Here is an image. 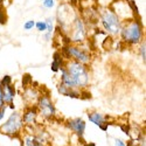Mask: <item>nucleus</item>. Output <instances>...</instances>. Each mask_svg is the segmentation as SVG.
<instances>
[{"label":"nucleus","mask_w":146,"mask_h":146,"mask_svg":"<svg viewBox=\"0 0 146 146\" xmlns=\"http://www.w3.org/2000/svg\"><path fill=\"white\" fill-rule=\"evenodd\" d=\"M35 106L39 116L44 120H53L56 117V109L49 94H41Z\"/></svg>","instance_id":"nucleus-8"},{"label":"nucleus","mask_w":146,"mask_h":146,"mask_svg":"<svg viewBox=\"0 0 146 146\" xmlns=\"http://www.w3.org/2000/svg\"><path fill=\"white\" fill-rule=\"evenodd\" d=\"M64 68L75 83L76 89L87 90L91 82V72L88 66L82 64L74 60H66Z\"/></svg>","instance_id":"nucleus-2"},{"label":"nucleus","mask_w":146,"mask_h":146,"mask_svg":"<svg viewBox=\"0 0 146 146\" xmlns=\"http://www.w3.org/2000/svg\"><path fill=\"white\" fill-rule=\"evenodd\" d=\"M78 15L77 11L72 7L70 4H61L57 7V22L58 26L61 27V31H62L64 34L68 33L72 21L75 20V18Z\"/></svg>","instance_id":"nucleus-7"},{"label":"nucleus","mask_w":146,"mask_h":146,"mask_svg":"<svg viewBox=\"0 0 146 146\" xmlns=\"http://www.w3.org/2000/svg\"><path fill=\"white\" fill-rule=\"evenodd\" d=\"M110 8L118 15L121 21H126L132 18H135V14L132 12L131 5L129 0H115Z\"/></svg>","instance_id":"nucleus-9"},{"label":"nucleus","mask_w":146,"mask_h":146,"mask_svg":"<svg viewBox=\"0 0 146 146\" xmlns=\"http://www.w3.org/2000/svg\"><path fill=\"white\" fill-rule=\"evenodd\" d=\"M23 31H26V32H29L32 29L35 28V21L34 20H27L25 23H23V26H22Z\"/></svg>","instance_id":"nucleus-21"},{"label":"nucleus","mask_w":146,"mask_h":146,"mask_svg":"<svg viewBox=\"0 0 146 146\" xmlns=\"http://www.w3.org/2000/svg\"><path fill=\"white\" fill-rule=\"evenodd\" d=\"M87 35H88L87 23L82 17L77 15L75 20L72 21L71 26L67 33L68 41L69 43H75V44L84 43L87 40Z\"/></svg>","instance_id":"nucleus-5"},{"label":"nucleus","mask_w":146,"mask_h":146,"mask_svg":"<svg viewBox=\"0 0 146 146\" xmlns=\"http://www.w3.org/2000/svg\"><path fill=\"white\" fill-rule=\"evenodd\" d=\"M69 90H70V89H68L67 87H64L61 82H58V83H57V91H58V94H60V95H62V96H67V94H68V91H69Z\"/></svg>","instance_id":"nucleus-22"},{"label":"nucleus","mask_w":146,"mask_h":146,"mask_svg":"<svg viewBox=\"0 0 146 146\" xmlns=\"http://www.w3.org/2000/svg\"><path fill=\"white\" fill-rule=\"evenodd\" d=\"M21 116H22L23 125L26 127H35L38 125L39 112H38V109H36L35 105L27 106L25 109V111H23V113H21Z\"/></svg>","instance_id":"nucleus-10"},{"label":"nucleus","mask_w":146,"mask_h":146,"mask_svg":"<svg viewBox=\"0 0 146 146\" xmlns=\"http://www.w3.org/2000/svg\"><path fill=\"white\" fill-rule=\"evenodd\" d=\"M61 53H62L66 60H74L86 66H89L92 61V55L90 50L83 43H80V44L68 43L62 48Z\"/></svg>","instance_id":"nucleus-4"},{"label":"nucleus","mask_w":146,"mask_h":146,"mask_svg":"<svg viewBox=\"0 0 146 146\" xmlns=\"http://www.w3.org/2000/svg\"><path fill=\"white\" fill-rule=\"evenodd\" d=\"M0 89L3 92V100L5 105H7V108L14 109V98H15V88L13 86V83L9 84H0Z\"/></svg>","instance_id":"nucleus-12"},{"label":"nucleus","mask_w":146,"mask_h":146,"mask_svg":"<svg viewBox=\"0 0 146 146\" xmlns=\"http://www.w3.org/2000/svg\"><path fill=\"white\" fill-rule=\"evenodd\" d=\"M40 91L34 88V87H28L25 89V91H23V100H25L29 105L28 106H32V105H35L36 102H38L39 97H40Z\"/></svg>","instance_id":"nucleus-14"},{"label":"nucleus","mask_w":146,"mask_h":146,"mask_svg":"<svg viewBox=\"0 0 146 146\" xmlns=\"http://www.w3.org/2000/svg\"><path fill=\"white\" fill-rule=\"evenodd\" d=\"M130 1V5H131V8H132V12L135 14V18H140V12L138 9V6H137V3L135 0H129Z\"/></svg>","instance_id":"nucleus-20"},{"label":"nucleus","mask_w":146,"mask_h":146,"mask_svg":"<svg viewBox=\"0 0 146 146\" xmlns=\"http://www.w3.org/2000/svg\"><path fill=\"white\" fill-rule=\"evenodd\" d=\"M46 26H47V31L48 33H54L55 31V23H54V20L52 18H47L46 20Z\"/></svg>","instance_id":"nucleus-18"},{"label":"nucleus","mask_w":146,"mask_h":146,"mask_svg":"<svg viewBox=\"0 0 146 146\" xmlns=\"http://www.w3.org/2000/svg\"><path fill=\"white\" fill-rule=\"evenodd\" d=\"M55 5H56L55 0H42V6H43L44 8H47V9L54 8Z\"/></svg>","instance_id":"nucleus-23"},{"label":"nucleus","mask_w":146,"mask_h":146,"mask_svg":"<svg viewBox=\"0 0 146 146\" xmlns=\"http://www.w3.org/2000/svg\"><path fill=\"white\" fill-rule=\"evenodd\" d=\"M6 110H7V105L3 106V108H0V121H1L5 117V113H6Z\"/></svg>","instance_id":"nucleus-26"},{"label":"nucleus","mask_w":146,"mask_h":146,"mask_svg":"<svg viewBox=\"0 0 146 146\" xmlns=\"http://www.w3.org/2000/svg\"><path fill=\"white\" fill-rule=\"evenodd\" d=\"M97 14H98L102 28L106 32V34L112 36V38H118L120 34L121 25H123V21L118 18V15L110 7L100 8Z\"/></svg>","instance_id":"nucleus-3"},{"label":"nucleus","mask_w":146,"mask_h":146,"mask_svg":"<svg viewBox=\"0 0 146 146\" xmlns=\"http://www.w3.org/2000/svg\"><path fill=\"white\" fill-rule=\"evenodd\" d=\"M138 46H139V49H138L139 56H140V58L143 60V62L145 64V62H146V40L144 39Z\"/></svg>","instance_id":"nucleus-16"},{"label":"nucleus","mask_w":146,"mask_h":146,"mask_svg":"<svg viewBox=\"0 0 146 146\" xmlns=\"http://www.w3.org/2000/svg\"><path fill=\"white\" fill-rule=\"evenodd\" d=\"M119 38L127 46H138L145 39V29L140 18H132L123 21Z\"/></svg>","instance_id":"nucleus-1"},{"label":"nucleus","mask_w":146,"mask_h":146,"mask_svg":"<svg viewBox=\"0 0 146 146\" xmlns=\"http://www.w3.org/2000/svg\"><path fill=\"white\" fill-rule=\"evenodd\" d=\"M115 0H96V4L100 8H105V7H110Z\"/></svg>","instance_id":"nucleus-19"},{"label":"nucleus","mask_w":146,"mask_h":146,"mask_svg":"<svg viewBox=\"0 0 146 146\" xmlns=\"http://www.w3.org/2000/svg\"><path fill=\"white\" fill-rule=\"evenodd\" d=\"M113 143H115V146H126V143H125L124 140L119 139V138H116V139L113 140Z\"/></svg>","instance_id":"nucleus-25"},{"label":"nucleus","mask_w":146,"mask_h":146,"mask_svg":"<svg viewBox=\"0 0 146 146\" xmlns=\"http://www.w3.org/2000/svg\"><path fill=\"white\" fill-rule=\"evenodd\" d=\"M64 63H66V58L64 56L62 55V53H55L54 54V58H53V62L50 64V69L53 72H58L60 69L64 67Z\"/></svg>","instance_id":"nucleus-15"},{"label":"nucleus","mask_w":146,"mask_h":146,"mask_svg":"<svg viewBox=\"0 0 146 146\" xmlns=\"http://www.w3.org/2000/svg\"><path fill=\"white\" fill-rule=\"evenodd\" d=\"M23 127H25V125H23L21 113L18 111H13L8 116L5 123L0 125V133L15 138L21 133Z\"/></svg>","instance_id":"nucleus-6"},{"label":"nucleus","mask_w":146,"mask_h":146,"mask_svg":"<svg viewBox=\"0 0 146 146\" xmlns=\"http://www.w3.org/2000/svg\"><path fill=\"white\" fill-rule=\"evenodd\" d=\"M5 106V103H4V100H3V92H1V89H0V108Z\"/></svg>","instance_id":"nucleus-28"},{"label":"nucleus","mask_w":146,"mask_h":146,"mask_svg":"<svg viewBox=\"0 0 146 146\" xmlns=\"http://www.w3.org/2000/svg\"><path fill=\"white\" fill-rule=\"evenodd\" d=\"M9 83H13V82H12V77L9 75L4 76V78L0 81V84H9Z\"/></svg>","instance_id":"nucleus-24"},{"label":"nucleus","mask_w":146,"mask_h":146,"mask_svg":"<svg viewBox=\"0 0 146 146\" xmlns=\"http://www.w3.org/2000/svg\"><path fill=\"white\" fill-rule=\"evenodd\" d=\"M42 34H43V40H44V41H50V40H52L53 33H48V32H44V33H42Z\"/></svg>","instance_id":"nucleus-27"},{"label":"nucleus","mask_w":146,"mask_h":146,"mask_svg":"<svg viewBox=\"0 0 146 146\" xmlns=\"http://www.w3.org/2000/svg\"><path fill=\"white\" fill-rule=\"evenodd\" d=\"M35 29L40 32V33H44L47 31V26H46V21L44 20H40V21H35Z\"/></svg>","instance_id":"nucleus-17"},{"label":"nucleus","mask_w":146,"mask_h":146,"mask_svg":"<svg viewBox=\"0 0 146 146\" xmlns=\"http://www.w3.org/2000/svg\"><path fill=\"white\" fill-rule=\"evenodd\" d=\"M88 119L89 121H91L92 124L97 125L100 129H102L103 131H106L108 130V118L106 116H104L103 113L101 112H97V111H92V112H89L88 113Z\"/></svg>","instance_id":"nucleus-13"},{"label":"nucleus","mask_w":146,"mask_h":146,"mask_svg":"<svg viewBox=\"0 0 146 146\" xmlns=\"http://www.w3.org/2000/svg\"><path fill=\"white\" fill-rule=\"evenodd\" d=\"M66 126L67 129H69L72 133H75L76 137L82 139L84 136V132H86V127H87V123L84 121V119L82 118H74V119H69L66 121Z\"/></svg>","instance_id":"nucleus-11"},{"label":"nucleus","mask_w":146,"mask_h":146,"mask_svg":"<svg viewBox=\"0 0 146 146\" xmlns=\"http://www.w3.org/2000/svg\"><path fill=\"white\" fill-rule=\"evenodd\" d=\"M86 146H96V145H95V144H94V143H91V144H87V145H86Z\"/></svg>","instance_id":"nucleus-29"}]
</instances>
